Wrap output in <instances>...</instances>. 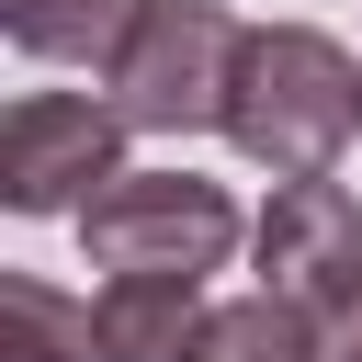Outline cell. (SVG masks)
Masks as SVG:
<instances>
[{
  "mask_svg": "<svg viewBox=\"0 0 362 362\" xmlns=\"http://www.w3.org/2000/svg\"><path fill=\"white\" fill-rule=\"evenodd\" d=\"M147 11H158V0H0V34H11L23 57H45V68H90V79H113V57L136 45Z\"/></svg>",
  "mask_w": 362,
  "mask_h": 362,
  "instance_id": "52a82bcc",
  "label": "cell"
},
{
  "mask_svg": "<svg viewBox=\"0 0 362 362\" xmlns=\"http://www.w3.org/2000/svg\"><path fill=\"white\" fill-rule=\"evenodd\" d=\"M124 113L90 90H23L0 113V204L11 215H90L136 158H124Z\"/></svg>",
  "mask_w": 362,
  "mask_h": 362,
  "instance_id": "277c9868",
  "label": "cell"
},
{
  "mask_svg": "<svg viewBox=\"0 0 362 362\" xmlns=\"http://www.w3.org/2000/svg\"><path fill=\"white\" fill-rule=\"evenodd\" d=\"M0 328H11V362H102L90 294H57V283H34V272L0 283Z\"/></svg>",
  "mask_w": 362,
  "mask_h": 362,
  "instance_id": "9c48e42d",
  "label": "cell"
},
{
  "mask_svg": "<svg viewBox=\"0 0 362 362\" xmlns=\"http://www.w3.org/2000/svg\"><path fill=\"white\" fill-rule=\"evenodd\" d=\"M204 317H215L204 283H147V272H124V283L90 294V339H102V362H192Z\"/></svg>",
  "mask_w": 362,
  "mask_h": 362,
  "instance_id": "8992f818",
  "label": "cell"
},
{
  "mask_svg": "<svg viewBox=\"0 0 362 362\" xmlns=\"http://www.w3.org/2000/svg\"><path fill=\"white\" fill-rule=\"evenodd\" d=\"M317 362H362V305H339V317L317 328Z\"/></svg>",
  "mask_w": 362,
  "mask_h": 362,
  "instance_id": "30bf717a",
  "label": "cell"
},
{
  "mask_svg": "<svg viewBox=\"0 0 362 362\" xmlns=\"http://www.w3.org/2000/svg\"><path fill=\"white\" fill-rule=\"evenodd\" d=\"M249 272H260V294L305 305L317 328L339 305H362V192H339V181H272V204L249 226Z\"/></svg>",
  "mask_w": 362,
  "mask_h": 362,
  "instance_id": "5b68a950",
  "label": "cell"
},
{
  "mask_svg": "<svg viewBox=\"0 0 362 362\" xmlns=\"http://www.w3.org/2000/svg\"><path fill=\"white\" fill-rule=\"evenodd\" d=\"M238 57H249V23H238L226 0H158V11L136 23V45L113 57L102 102H113L136 136H226Z\"/></svg>",
  "mask_w": 362,
  "mask_h": 362,
  "instance_id": "7a4b0ae2",
  "label": "cell"
},
{
  "mask_svg": "<svg viewBox=\"0 0 362 362\" xmlns=\"http://www.w3.org/2000/svg\"><path fill=\"white\" fill-rule=\"evenodd\" d=\"M79 249H90V272H147V283H204V272H226L238 249H249V215H238V192L226 181H204V170H124L90 215H79Z\"/></svg>",
  "mask_w": 362,
  "mask_h": 362,
  "instance_id": "3957f363",
  "label": "cell"
},
{
  "mask_svg": "<svg viewBox=\"0 0 362 362\" xmlns=\"http://www.w3.org/2000/svg\"><path fill=\"white\" fill-rule=\"evenodd\" d=\"M192 362H317V317L249 283V294H226V305L204 317V339H192Z\"/></svg>",
  "mask_w": 362,
  "mask_h": 362,
  "instance_id": "ba28073f",
  "label": "cell"
},
{
  "mask_svg": "<svg viewBox=\"0 0 362 362\" xmlns=\"http://www.w3.org/2000/svg\"><path fill=\"white\" fill-rule=\"evenodd\" d=\"M351 136H362V57L328 23H249L226 147L272 181H328Z\"/></svg>",
  "mask_w": 362,
  "mask_h": 362,
  "instance_id": "6da1fadb",
  "label": "cell"
}]
</instances>
